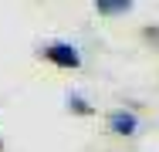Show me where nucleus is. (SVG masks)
Here are the masks:
<instances>
[{
    "mask_svg": "<svg viewBox=\"0 0 159 152\" xmlns=\"http://www.w3.org/2000/svg\"><path fill=\"white\" fill-rule=\"evenodd\" d=\"M44 58L51 61L54 68H81V51L71 41H54L44 47Z\"/></svg>",
    "mask_w": 159,
    "mask_h": 152,
    "instance_id": "obj_1",
    "label": "nucleus"
},
{
    "mask_svg": "<svg viewBox=\"0 0 159 152\" xmlns=\"http://www.w3.org/2000/svg\"><path fill=\"white\" fill-rule=\"evenodd\" d=\"M139 115L135 112H129V108H115V112H108V132H115V135H135L139 132Z\"/></svg>",
    "mask_w": 159,
    "mask_h": 152,
    "instance_id": "obj_2",
    "label": "nucleus"
},
{
    "mask_svg": "<svg viewBox=\"0 0 159 152\" xmlns=\"http://www.w3.org/2000/svg\"><path fill=\"white\" fill-rule=\"evenodd\" d=\"M129 10H132V0H95V14H105V17H119Z\"/></svg>",
    "mask_w": 159,
    "mask_h": 152,
    "instance_id": "obj_3",
    "label": "nucleus"
},
{
    "mask_svg": "<svg viewBox=\"0 0 159 152\" xmlns=\"http://www.w3.org/2000/svg\"><path fill=\"white\" fill-rule=\"evenodd\" d=\"M68 108H71L75 115H88V112H92V105H88L81 95H68Z\"/></svg>",
    "mask_w": 159,
    "mask_h": 152,
    "instance_id": "obj_4",
    "label": "nucleus"
}]
</instances>
